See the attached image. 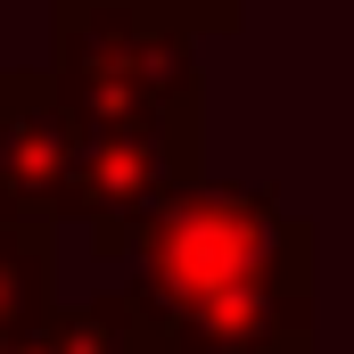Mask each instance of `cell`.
<instances>
[{"label":"cell","mask_w":354,"mask_h":354,"mask_svg":"<svg viewBox=\"0 0 354 354\" xmlns=\"http://www.w3.org/2000/svg\"><path fill=\"white\" fill-rule=\"evenodd\" d=\"M33 354H165V338L132 305V288H99V297H58L33 330Z\"/></svg>","instance_id":"cell-5"},{"label":"cell","mask_w":354,"mask_h":354,"mask_svg":"<svg viewBox=\"0 0 354 354\" xmlns=\"http://www.w3.org/2000/svg\"><path fill=\"white\" fill-rule=\"evenodd\" d=\"M75 115L50 99L41 75L0 66V223L58 231L66 223V181H75Z\"/></svg>","instance_id":"cell-4"},{"label":"cell","mask_w":354,"mask_h":354,"mask_svg":"<svg viewBox=\"0 0 354 354\" xmlns=\"http://www.w3.org/2000/svg\"><path fill=\"white\" fill-rule=\"evenodd\" d=\"M189 181H206V132L198 124H140V132H83L66 223L91 239V256H124L132 231L174 206Z\"/></svg>","instance_id":"cell-3"},{"label":"cell","mask_w":354,"mask_h":354,"mask_svg":"<svg viewBox=\"0 0 354 354\" xmlns=\"http://www.w3.org/2000/svg\"><path fill=\"white\" fill-rule=\"evenodd\" d=\"M50 99L75 132H140V124H206L198 41L115 8V0H58L50 8Z\"/></svg>","instance_id":"cell-2"},{"label":"cell","mask_w":354,"mask_h":354,"mask_svg":"<svg viewBox=\"0 0 354 354\" xmlns=\"http://www.w3.org/2000/svg\"><path fill=\"white\" fill-rule=\"evenodd\" d=\"M115 8L165 25L181 41H206V33H239V25H248V0H115Z\"/></svg>","instance_id":"cell-6"},{"label":"cell","mask_w":354,"mask_h":354,"mask_svg":"<svg viewBox=\"0 0 354 354\" xmlns=\"http://www.w3.org/2000/svg\"><path fill=\"white\" fill-rule=\"evenodd\" d=\"M313 214L256 181H189L124 248L165 354H313Z\"/></svg>","instance_id":"cell-1"}]
</instances>
